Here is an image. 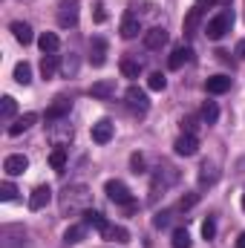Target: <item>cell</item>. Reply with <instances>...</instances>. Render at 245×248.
<instances>
[{
	"mask_svg": "<svg viewBox=\"0 0 245 248\" xmlns=\"http://www.w3.org/2000/svg\"><path fill=\"white\" fill-rule=\"evenodd\" d=\"M90 199H92V190L87 185H66L63 193L58 196V208L61 214H84L90 208Z\"/></svg>",
	"mask_w": 245,
	"mask_h": 248,
	"instance_id": "cell-1",
	"label": "cell"
},
{
	"mask_svg": "<svg viewBox=\"0 0 245 248\" xmlns=\"http://www.w3.org/2000/svg\"><path fill=\"white\" fill-rule=\"evenodd\" d=\"M23 246H26L23 225H3L0 228V248H23Z\"/></svg>",
	"mask_w": 245,
	"mask_h": 248,
	"instance_id": "cell-2",
	"label": "cell"
},
{
	"mask_svg": "<svg viewBox=\"0 0 245 248\" xmlns=\"http://www.w3.org/2000/svg\"><path fill=\"white\" fill-rule=\"evenodd\" d=\"M231 26H234V15H231V12H222V15H216V17L208 23V32H205V35H208L211 41H219L225 32H231Z\"/></svg>",
	"mask_w": 245,
	"mask_h": 248,
	"instance_id": "cell-3",
	"label": "cell"
},
{
	"mask_svg": "<svg viewBox=\"0 0 245 248\" xmlns=\"http://www.w3.org/2000/svg\"><path fill=\"white\" fill-rule=\"evenodd\" d=\"M104 193L116 202V205H133V193L127 190V185L124 182H119V179H110L107 185H104Z\"/></svg>",
	"mask_w": 245,
	"mask_h": 248,
	"instance_id": "cell-4",
	"label": "cell"
},
{
	"mask_svg": "<svg viewBox=\"0 0 245 248\" xmlns=\"http://www.w3.org/2000/svg\"><path fill=\"white\" fill-rule=\"evenodd\" d=\"M58 23L63 29L78 23V0H61L58 3Z\"/></svg>",
	"mask_w": 245,
	"mask_h": 248,
	"instance_id": "cell-5",
	"label": "cell"
},
{
	"mask_svg": "<svg viewBox=\"0 0 245 248\" xmlns=\"http://www.w3.org/2000/svg\"><path fill=\"white\" fill-rule=\"evenodd\" d=\"M176 182H179L176 168H159V170H156V176H153V196L159 193V187H162V190H168V187L176 185Z\"/></svg>",
	"mask_w": 245,
	"mask_h": 248,
	"instance_id": "cell-6",
	"label": "cell"
},
{
	"mask_svg": "<svg viewBox=\"0 0 245 248\" xmlns=\"http://www.w3.org/2000/svg\"><path fill=\"white\" fill-rule=\"evenodd\" d=\"M49 139H52V144L55 147H63L66 141H72V127L63 122H55V124H49Z\"/></svg>",
	"mask_w": 245,
	"mask_h": 248,
	"instance_id": "cell-7",
	"label": "cell"
},
{
	"mask_svg": "<svg viewBox=\"0 0 245 248\" xmlns=\"http://www.w3.org/2000/svg\"><path fill=\"white\" fill-rule=\"evenodd\" d=\"M26 168H29V159H26L23 153L6 156V162H3V170H6V176H20V173H26Z\"/></svg>",
	"mask_w": 245,
	"mask_h": 248,
	"instance_id": "cell-8",
	"label": "cell"
},
{
	"mask_svg": "<svg viewBox=\"0 0 245 248\" xmlns=\"http://www.w3.org/2000/svg\"><path fill=\"white\" fill-rule=\"evenodd\" d=\"M173 150H176L179 156H193V153L199 150V139H196L193 133H182V136L173 141Z\"/></svg>",
	"mask_w": 245,
	"mask_h": 248,
	"instance_id": "cell-9",
	"label": "cell"
},
{
	"mask_svg": "<svg viewBox=\"0 0 245 248\" xmlns=\"http://www.w3.org/2000/svg\"><path fill=\"white\" fill-rule=\"evenodd\" d=\"M49 199H52V187L49 185H38L35 190H32V196H29V211H44Z\"/></svg>",
	"mask_w": 245,
	"mask_h": 248,
	"instance_id": "cell-10",
	"label": "cell"
},
{
	"mask_svg": "<svg viewBox=\"0 0 245 248\" xmlns=\"http://www.w3.org/2000/svg\"><path fill=\"white\" fill-rule=\"evenodd\" d=\"M165 44H168V29L165 26H153V29L144 32V46L147 49H162Z\"/></svg>",
	"mask_w": 245,
	"mask_h": 248,
	"instance_id": "cell-11",
	"label": "cell"
},
{
	"mask_svg": "<svg viewBox=\"0 0 245 248\" xmlns=\"http://www.w3.org/2000/svg\"><path fill=\"white\" fill-rule=\"evenodd\" d=\"M124 98H127V104H130L133 110H138V113H147V107H150L147 93H144V90H138V87H130V90L124 93Z\"/></svg>",
	"mask_w": 245,
	"mask_h": 248,
	"instance_id": "cell-12",
	"label": "cell"
},
{
	"mask_svg": "<svg viewBox=\"0 0 245 248\" xmlns=\"http://www.w3.org/2000/svg\"><path fill=\"white\" fill-rule=\"evenodd\" d=\"M113 139V122L110 119H101V122L92 124V141L95 144H107Z\"/></svg>",
	"mask_w": 245,
	"mask_h": 248,
	"instance_id": "cell-13",
	"label": "cell"
},
{
	"mask_svg": "<svg viewBox=\"0 0 245 248\" xmlns=\"http://www.w3.org/2000/svg\"><path fill=\"white\" fill-rule=\"evenodd\" d=\"M205 90H208L211 95H222V93L231 90V78H228V75H211V78L205 81Z\"/></svg>",
	"mask_w": 245,
	"mask_h": 248,
	"instance_id": "cell-14",
	"label": "cell"
},
{
	"mask_svg": "<svg viewBox=\"0 0 245 248\" xmlns=\"http://www.w3.org/2000/svg\"><path fill=\"white\" fill-rule=\"evenodd\" d=\"M38 46H41L44 55H55V52L61 49V38H58L55 32H44V35L38 38Z\"/></svg>",
	"mask_w": 245,
	"mask_h": 248,
	"instance_id": "cell-15",
	"label": "cell"
},
{
	"mask_svg": "<svg viewBox=\"0 0 245 248\" xmlns=\"http://www.w3.org/2000/svg\"><path fill=\"white\" fill-rule=\"evenodd\" d=\"M35 122H38V113H23L20 119H15V124H9V136H20V133H26Z\"/></svg>",
	"mask_w": 245,
	"mask_h": 248,
	"instance_id": "cell-16",
	"label": "cell"
},
{
	"mask_svg": "<svg viewBox=\"0 0 245 248\" xmlns=\"http://www.w3.org/2000/svg\"><path fill=\"white\" fill-rule=\"evenodd\" d=\"M104 55H107V44H104V38H92V44H90V61H92V66H101V63L107 61Z\"/></svg>",
	"mask_w": 245,
	"mask_h": 248,
	"instance_id": "cell-17",
	"label": "cell"
},
{
	"mask_svg": "<svg viewBox=\"0 0 245 248\" xmlns=\"http://www.w3.org/2000/svg\"><path fill=\"white\" fill-rule=\"evenodd\" d=\"M101 234H104V240H107V243H127V240H130L127 228H122V225H110V222L104 225V231H101Z\"/></svg>",
	"mask_w": 245,
	"mask_h": 248,
	"instance_id": "cell-18",
	"label": "cell"
},
{
	"mask_svg": "<svg viewBox=\"0 0 245 248\" xmlns=\"http://www.w3.org/2000/svg\"><path fill=\"white\" fill-rule=\"evenodd\" d=\"M12 35H15V41L23 44V46L32 44V38H35V35H32V26H29V23H20V20L12 23Z\"/></svg>",
	"mask_w": 245,
	"mask_h": 248,
	"instance_id": "cell-19",
	"label": "cell"
},
{
	"mask_svg": "<svg viewBox=\"0 0 245 248\" xmlns=\"http://www.w3.org/2000/svg\"><path fill=\"white\" fill-rule=\"evenodd\" d=\"M119 32H122V38H127V41H130V38H136V35L141 32V23H138V17H133V15H124L122 29H119Z\"/></svg>",
	"mask_w": 245,
	"mask_h": 248,
	"instance_id": "cell-20",
	"label": "cell"
},
{
	"mask_svg": "<svg viewBox=\"0 0 245 248\" xmlns=\"http://www.w3.org/2000/svg\"><path fill=\"white\" fill-rule=\"evenodd\" d=\"M66 113H69V101L66 98H55V104L46 110V122H61Z\"/></svg>",
	"mask_w": 245,
	"mask_h": 248,
	"instance_id": "cell-21",
	"label": "cell"
},
{
	"mask_svg": "<svg viewBox=\"0 0 245 248\" xmlns=\"http://www.w3.org/2000/svg\"><path fill=\"white\" fill-rule=\"evenodd\" d=\"M190 55H193V52H190V46H176V49H173V55L168 58L170 69H182L184 63L190 61Z\"/></svg>",
	"mask_w": 245,
	"mask_h": 248,
	"instance_id": "cell-22",
	"label": "cell"
},
{
	"mask_svg": "<svg viewBox=\"0 0 245 248\" xmlns=\"http://www.w3.org/2000/svg\"><path fill=\"white\" fill-rule=\"evenodd\" d=\"M116 93V84L113 81H95L92 87H90V95L92 98H110Z\"/></svg>",
	"mask_w": 245,
	"mask_h": 248,
	"instance_id": "cell-23",
	"label": "cell"
},
{
	"mask_svg": "<svg viewBox=\"0 0 245 248\" xmlns=\"http://www.w3.org/2000/svg\"><path fill=\"white\" fill-rule=\"evenodd\" d=\"M15 113H17V101L12 95H3V101H0V119L3 122H12Z\"/></svg>",
	"mask_w": 245,
	"mask_h": 248,
	"instance_id": "cell-24",
	"label": "cell"
},
{
	"mask_svg": "<svg viewBox=\"0 0 245 248\" xmlns=\"http://www.w3.org/2000/svg\"><path fill=\"white\" fill-rule=\"evenodd\" d=\"M84 225L87 228H98V231H104V225H107V219L98 214V211H92V208H87L84 211Z\"/></svg>",
	"mask_w": 245,
	"mask_h": 248,
	"instance_id": "cell-25",
	"label": "cell"
},
{
	"mask_svg": "<svg viewBox=\"0 0 245 248\" xmlns=\"http://www.w3.org/2000/svg\"><path fill=\"white\" fill-rule=\"evenodd\" d=\"M84 234H87V225H69V228L63 231V243H66V246H75V243L84 240Z\"/></svg>",
	"mask_w": 245,
	"mask_h": 248,
	"instance_id": "cell-26",
	"label": "cell"
},
{
	"mask_svg": "<svg viewBox=\"0 0 245 248\" xmlns=\"http://www.w3.org/2000/svg\"><path fill=\"white\" fill-rule=\"evenodd\" d=\"M58 66H61V58H58V55H44V61H41V75H44V78H52V75L58 72Z\"/></svg>",
	"mask_w": 245,
	"mask_h": 248,
	"instance_id": "cell-27",
	"label": "cell"
},
{
	"mask_svg": "<svg viewBox=\"0 0 245 248\" xmlns=\"http://www.w3.org/2000/svg\"><path fill=\"white\" fill-rule=\"evenodd\" d=\"M199 20H202V9H190L187 12V17H184V35H193L196 32V26H199Z\"/></svg>",
	"mask_w": 245,
	"mask_h": 248,
	"instance_id": "cell-28",
	"label": "cell"
},
{
	"mask_svg": "<svg viewBox=\"0 0 245 248\" xmlns=\"http://www.w3.org/2000/svg\"><path fill=\"white\" fill-rule=\"evenodd\" d=\"M15 81H17V84H23V87H26V84H32V66H29L26 61H20L17 66H15Z\"/></svg>",
	"mask_w": 245,
	"mask_h": 248,
	"instance_id": "cell-29",
	"label": "cell"
},
{
	"mask_svg": "<svg viewBox=\"0 0 245 248\" xmlns=\"http://www.w3.org/2000/svg\"><path fill=\"white\" fill-rule=\"evenodd\" d=\"M66 159H69L66 147H55V150L49 153V165H52L55 170H63V168H66Z\"/></svg>",
	"mask_w": 245,
	"mask_h": 248,
	"instance_id": "cell-30",
	"label": "cell"
},
{
	"mask_svg": "<svg viewBox=\"0 0 245 248\" xmlns=\"http://www.w3.org/2000/svg\"><path fill=\"white\" fill-rule=\"evenodd\" d=\"M170 246L173 248H190V234H187V228H176V231H173Z\"/></svg>",
	"mask_w": 245,
	"mask_h": 248,
	"instance_id": "cell-31",
	"label": "cell"
},
{
	"mask_svg": "<svg viewBox=\"0 0 245 248\" xmlns=\"http://www.w3.org/2000/svg\"><path fill=\"white\" fill-rule=\"evenodd\" d=\"M138 72H141V63L138 61H130V58L122 61V75L124 78H138Z\"/></svg>",
	"mask_w": 245,
	"mask_h": 248,
	"instance_id": "cell-32",
	"label": "cell"
},
{
	"mask_svg": "<svg viewBox=\"0 0 245 248\" xmlns=\"http://www.w3.org/2000/svg\"><path fill=\"white\" fill-rule=\"evenodd\" d=\"M202 119H205V124H216V119H219V107H216L214 101H208V104L202 107Z\"/></svg>",
	"mask_w": 245,
	"mask_h": 248,
	"instance_id": "cell-33",
	"label": "cell"
},
{
	"mask_svg": "<svg viewBox=\"0 0 245 248\" xmlns=\"http://www.w3.org/2000/svg\"><path fill=\"white\" fill-rule=\"evenodd\" d=\"M147 87H150V90H153V93H162V90H165V87H168V78H165V75H162V72H153V75H150V78H147Z\"/></svg>",
	"mask_w": 245,
	"mask_h": 248,
	"instance_id": "cell-34",
	"label": "cell"
},
{
	"mask_svg": "<svg viewBox=\"0 0 245 248\" xmlns=\"http://www.w3.org/2000/svg\"><path fill=\"white\" fill-rule=\"evenodd\" d=\"M15 196H17V187L12 185V182H3V185H0V199H3V202H12Z\"/></svg>",
	"mask_w": 245,
	"mask_h": 248,
	"instance_id": "cell-35",
	"label": "cell"
},
{
	"mask_svg": "<svg viewBox=\"0 0 245 248\" xmlns=\"http://www.w3.org/2000/svg\"><path fill=\"white\" fill-rule=\"evenodd\" d=\"M202 237H205V240H214V237H216V222H214L211 217L202 222Z\"/></svg>",
	"mask_w": 245,
	"mask_h": 248,
	"instance_id": "cell-36",
	"label": "cell"
},
{
	"mask_svg": "<svg viewBox=\"0 0 245 248\" xmlns=\"http://www.w3.org/2000/svg\"><path fill=\"white\" fill-rule=\"evenodd\" d=\"M168 222H170V211H159V214L153 217V225H156V228H168Z\"/></svg>",
	"mask_w": 245,
	"mask_h": 248,
	"instance_id": "cell-37",
	"label": "cell"
},
{
	"mask_svg": "<svg viewBox=\"0 0 245 248\" xmlns=\"http://www.w3.org/2000/svg\"><path fill=\"white\" fill-rule=\"evenodd\" d=\"M196 202H199V196H196V193H187V196H182V199H179V208H182V211H187V208H193Z\"/></svg>",
	"mask_w": 245,
	"mask_h": 248,
	"instance_id": "cell-38",
	"label": "cell"
},
{
	"mask_svg": "<svg viewBox=\"0 0 245 248\" xmlns=\"http://www.w3.org/2000/svg\"><path fill=\"white\" fill-rule=\"evenodd\" d=\"M130 165H133V173H144V159H141L138 153L130 156Z\"/></svg>",
	"mask_w": 245,
	"mask_h": 248,
	"instance_id": "cell-39",
	"label": "cell"
},
{
	"mask_svg": "<svg viewBox=\"0 0 245 248\" xmlns=\"http://www.w3.org/2000/svg\"><path fill=\"white\" fill-rule=\"evenodd\" d=\"M104 20H107V12H104V6L98 3V6H95V23H104Z\"/></svg>",
	"mask_w": 245,
	"mask_h": 248,
	"instance_id": "cell-40",
	"label": "cell"
},
{
	"mask_svg": "<svg viewBox=\"0 0 245 248\" xmlns=\"http://www.w3.org/2000/svg\"><path fill=\"white\" fill-rule=\"evenodd\" d=\"M216 0H196V9H205V6H214Z\"/></svg>",
	"mask_w": 245,
	"mask_h": 248,
	"instance_id": "cell-41",
	"label": "cell"
},
{
	"mask_svg": "<svg viewBox=\"0 0 245 248\" xmlns=\"http://www.w3.org/2000/svg\"><path fill=\"white\" fill-rule=\"evenodd\" d=\"M237 55H240V58H245V41H240V44H237Z\"/></svg>",
	"mask_w": 245,
	"mask_h": 248,
	"instance_id": "cell-42",
	"label": "cell"
},
{
	"mask_svg": "<svg viewBox=\"0 0 245 248\" xmlns=\"http://www.w3.org/2000/svg\"><path fill=\"white\" fill-rule=\"evenodd\" d=\"M237 248H245V231L240 234V237H237Z\"/></svg>",
	"mask_w": 245,
	"mask_h": 248,
	"instance_id": "cell-43",
	"label": "cell"
},
{
	"mask_svg": "<svg viewBox=\"0 0 245 248\" xmlns=\"http://www.w3.org/2000/svg\"><path fill=\"white\" fill-rule=\"evenodd\" d=\"M243 211H245V193H243Z\"/></svg>",
	"mask_w": 245,
	"mask_h": 248,
	"instance_id": "cell-44",
	"label": "cell"
}]
</instances>
